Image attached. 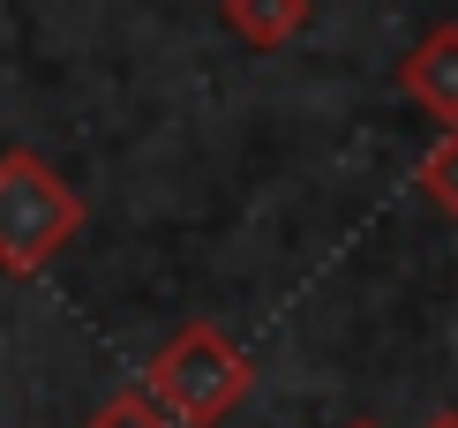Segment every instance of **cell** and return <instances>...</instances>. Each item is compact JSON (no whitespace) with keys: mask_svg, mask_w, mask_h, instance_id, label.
Returning <instances> with one entry per match:
<instances>
[{"mask_svg":"<svg viewBox=\"0 0 458 428\" xmlns=\"http://www.w3.org/2000/svg\"><path fill=\"white\" fill-rule=\"evenodd\" d=\"M248 383H256V368H248V354L233 346V330H218L203 316L181 323L174 338L150 354V368H143V391L158 398L181 428H218L248 398Z\"/></svg>","mask_w":458,"mask_h":428,"instance_id":"cell-1","label":"cell"},{"mask_svg":"<svg viewBox=\"0 0 458 428\" xmlns=\"http://www.w3.org/2000/svg\"><path fill=\"white\" fill-rule=\"evenodd\" d=\"M75 233H83V196L38 150H0V270L38 278Z\"/></svg>","mask_w":458,"mask_h":428,"instance_id":"cell-2","label":"cell"},{"mask_svg":"<svg viewBox=\"0 0 458 428\" xmlns=\"http://www.w3.org/2000/svg\"><path fill=\"white\" fill-rule=\"evenodd\" d=\"M398 90H406L436 128H458V23H436L421 46L398 61Z\"/></svg>","mask_w":458,"mask_h":428,"instance_id":"cell-3","label":"cell"},{"mask_svg":"<svg viewBox=\"0 0 458 428\" xmlns=\"http://www.w3.org/2000/svg\"><path fill=\"white\" fill-rule=\"evenodd\" d=\"M218 15H225V30H233L241 46L278 53V46H293V38L309 30L316 0H218Z\"/></svg>","mask_w":458,"mask_h":428,"instance_id":"cell-4","label":"cell"},{"mask_svg":"<svg viewBox=\"0 0 458 428\" xmlns=\"http://www.w3.org/2000/svg\"><path fill=\"white\" fill-rule=\"evenodd\" d=\"M83 428H181V421L165 414V406L150 398L143 383H128V391H113V398H106V406H98V414H90Z\"/></svg>","mask_w":458,"mask_h":428,"instance_id":"cell-5","label":"cell"},{"mask_svg":"<svg viewBox=\"0 0 458 428\" xmlns=\"http://www.w3.org/2000/svg\"><path fill=\"white\" fill-rule=\"evenodd\" d=\"M421 196L444 210V218H458V128H444L428 143V158H421Z\"/></svg>","mask_w":458,"mask_h":428,"instance_id":"cell-6","label":"cell"},{"mask_svg":"<svg viewBox=\"0 0 458 428\" xmlns=\"http://www.w3.org/2000/svg\"><path fill=\"white\" fill-rule=\"evenodd\" d=\"M421 428H458V406H436V414H428Z\"/></svg>","mask_w":458,"mask_h":428,"instance_id":"cell-7","label":"cell"},{"mask_svg":"<svg viewBox=\"0 0 458 428\" xmlns=\"http://www.w3.org/2000/svg\"><path fill=\"white\" fill-rule=\"evenodd\" d=\"M353 428H376V421H353Z\"/></svg>","mask_w":458,"mask_h":428,"instance_id":"cell-8","label":"cell"}]
</instances>
